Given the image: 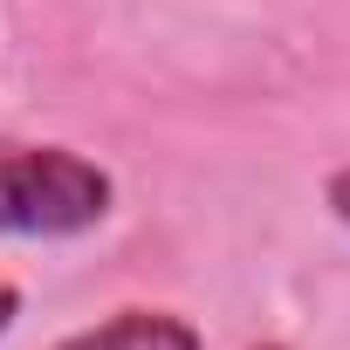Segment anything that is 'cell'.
Wrapping results in <instances>:
<instances>
[{"label":"cell","mask_w":350,"mask_h":350,"mask_svg":"<svg viewBox=\"0 0 350 350\" xmlns=\"http://www.w3.org/2000/svg\"><path fill=\"white\" fill-rule=\"evenodd\" d=\"M323 200H329V213H336V227L350 234V165H336V172H329V186H323Z\"/></svg>","instance_id":"3957f363"},{"label":"cell","mask_w":350,"mask_h":350,"mask_svg":"<svg viewBox=\"0 0 350 350\" xmlns=\"http://www.w3.org/2000/svg\"><path fill=\"white\" fill-rule=\"evenodd\" d=\"M14 316H21V288L0 275V343H8V329H14Z\"/></svg>","instance_id":"277c9868"},{"label":"cell","mask_w":350,"mask_h":350,"mask_svg":"<svg viewBox=\"0 0 350 350\" xmlns=\"http://www.w3.org/2000/svg\"><path fill=\"white\" fill-rule=\"evenodd\" d=\"M254 350H288V343H254Z\"/></svg>","instance_id":"5b68a950"},{"label":"cell","mask_w":350,"mask_h":350,"mask_svg":"<svg viewBox=\"0 0 350 350\" xmlns=\"http://www.w3.org/2000/svg\"><path fill=\"white\" fill-rule=\"evenodd\" d=\"M110 172L69 144H0V234L76 241L110 220Z\"/></svg>","instance_id":"6da1fadb"},{"label":"cell","mask_w":350,"mask_h":350,"mask_svg":"<svg viewBox=\"0 0 350 350\" xmlns=\"http://www.w3.org/2000/svg\"><path fill=\"white\" fill-rule=\"evenodd\" d=\"M49 350H206V343L172 309H117V316H103V323H90V329H76Z\"/></svg>","instance_id":"7a4b0ae2"}]
</instances>
